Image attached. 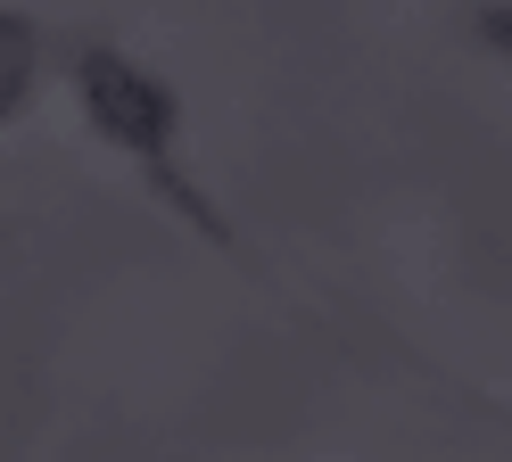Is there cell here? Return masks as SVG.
<instances>
[{
    "mask_svg": "<svg viewBox=\"0 0 512 462\" xmlns=\"http://www.w3.org/2000/svg\"><path fill=\"white\" fill-rule=\"evenodd\" d=\"M75 91H83V116L100 124V141H116L124 157H141V174L166 182V198H182V207L215 231V215H207L199 198L182 190V174H174V124H182V99H174L166 83H157L149 66L116 58V50H83Z\"/></svg>",
    "mask_w": 512,
    "mask_h": 462,
    "instance_id": "6da1fadb",
    "label": "cell"
},
{
    "mask_svg": "<svg viewBox=\"0 0 512 462\" xmlns=\"http://www.w3.org/2000/svg\"><path fill=\"white\" fill-rule=\"evenodd\" d=\"M34 66H42V33L25 17H0V116L25 108V91H34Z\"/></svg>",
    "mask_w": 512,
    "mask_h": 462,
    "instance_id": "7a4b0ae2",
    "label": "cell"
}]
</instances>
